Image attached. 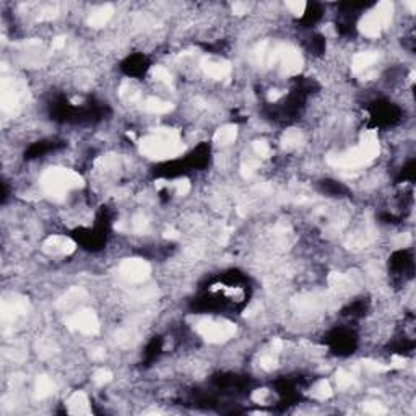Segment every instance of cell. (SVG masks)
<instances>
[{"mask_svg": "<svg viewBox=\"0 0 416 416\" xmlns=\"http://www.w3.org/2000/svg\"><path fill=\"white\" fill-rule=\"evenodd\" d=\"M67 412L72 415H86L91 413V402L88 398V395L82 390L74 392L67 398Z\"/></svg>", "mask_w": 416, "mask_h": 416, "instance_id": "obj_4", "label": "cell"}, {"mask_svg": "<svg viewBox=\"0 0 416 416\" xmlns=\"http://www.w3.org/2000/svg\"><path fill=\"white\" fill-rule=\"evenodd\" d=\"M67 327L75 334L95 337L100 332V319L91 309H78L67 317Z\"/></svg>", "mask_w": 416, "mask_h": 416, "instance_id": "obj_1", "label": "cell"}, {"mask_svg": "<svg viewBox=\"0 0 416 416\" xmlns=\"http://www.w3.org/2000/svg\"><path fill=\"white\" fill-rule=\"evenodd\" d=\"M43 251L52 257H67L77 251V242L64 234H51L43 242Z\"/></svg>", "mask_w": 416, "mask_h": 416, "instance_id": "obj_3", "label": "cell"}, {"mask_svg": "<svg viewBox=\"0 0 416 416\" xmlns=\"http://www.w3.org/2000/svg\"><path fill=\"white\" fill-rule=\"evenodd\" d=\"M238 137V126H234V124H226V126H221L220 129L215 130V134H213V143H215L216 147H221L225 150L228 147H231L233 143H236Z\"/></svg>", "mask_w": 416, "mask_h": 416, "instance_id": "obj_5", "label": "cell"}, {"mask_svg": "<svg viewBox=\"0 0 416 416\" xmlns=\"http://www.w3.org/2000/svg\"><path fill=\"white\" fill-rule=\"evenodd\" d=\"M119 275H121L124 282L130 285H140L147 282L150 275H152V267L145 259H127L119 267Z\"/></svg>", "mask_w": 416, "mask_h": 416, "instance_id": "obj_2", "label": "cell"}]
</instances>
